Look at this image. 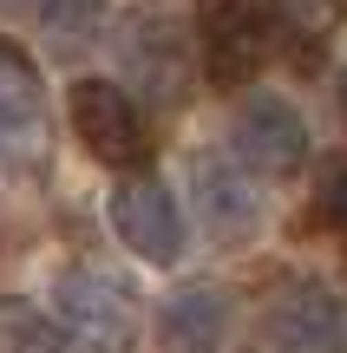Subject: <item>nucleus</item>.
<instances>
[{"instance_id":"obj_4","label":"nucleus","mask_w":347,"mask_h":353,"mask_svg":"<svg viewBox=\"0 0 347 353\" xmlns=\"http://www.w3.org/2000/svg\"><path fill=\"white\" fill-rule=\"evenodd\" d=\"M66 112H72V131L99 164H144V112L131 105V92L118 79H79L66 92Z\"/></svg>"},{"instance_id":"obj_2","label":"nucleus","mask_w":347,"mask_h":353,"mask_svg":"<svg viewBox=\"0 0 347 353\" xmlns=\"http://www.w3.org/2000/svg\"><path fill=\"white\" fill-rule=\"evenodd\" d=\"M197 46H204V72L217 79L223 92H243L275 52L269 0H204V33H197Z\"/></svg>"},{"instance_id":"obj_11","label":"nucleus","mask_w":347,"mask_h":353,"mask_svg":"<svg viewBox=\"0 0 347 353\" xmlns=\"http://www.w3.org/2000/svg\"><path fill=\"white\" fill-rule=\"evenodd\" d=\"M0 353H79V341L59 327V321H46L33 301H0Z\"/></svg>"},{"instance_id":"obj_13","label":"nucleus","mask_w":347,"mask_h":353,"mask_svg":"<svg viewBox=\"0 0 347 353\" xmlns=\"http://www.w3.org/2000/svg\"><path fill=\"white\" fill-rule=\"evenodd\" d=\"M315 216H321L328 229H341V236H347V164H328L321 196H315Z\"/></svg>"},{"instance_id":"obj_6","label":"nucleus","mask_w":347,"mask_h":353,"mask_svg":"<svg viewBox=\"0 0 347 353\" xmlns=\"http://www.w3.org/2000/svg\"><path fill=\"white\" fill-rule=\"evenodd\" d=\"M236 157L256 176H295L308 164V118L275 92H256L236 112Z\"/></svg>"},{"instance_id":"obj_14","label":"nucleus","mask_w":347,"mask_h":353,"mask_svg":"<svg viewBox=\"0 0 347 353\" xmlns=\"http://www.w3.org/2000/svg\"><path fill=\"white\" fill-rule=\"evenodd\" d=\"M341 112H347V72H341Z\"/></svg>"},{"instance_id":"obj_1","label":"nucleus","mask_w":347,"mask_h":353,"mask_svg":"<svg viewBox=\"0 0 347 353\" xmlns=\"http://www.w3.org/2000/svg\"><path fill=\"white\" fill-rule=\"evenodd\" d=\"M118 65H125L131 92H151L157 105H184L190 92V72H197V39L184 33V20L157 7H131L118 13Z\"/></svg>"},{"instance_id":"obj_8","label":"nucleus","mask_w":347,"mask_h":353,"mask_svg":"<svg viewBox=\"0 0 347 353\" xmlns=\"http://www.w3.org/2000/svg\"><path fill=\"white\" fill-rule=\"evenodd\" d=\"M243 170L249 164L236 151H197L190 157V196L204 210V229L223 236V242H243L262 223V196H256V183Z\"/></svg>"},{"instance_id":"obj_12","label":"nucleus","mask_w":347,"mask_h":353,"mask_svg":"<svg viewBox=\"0 0 347 353\" xmlns=\"http://www.w3.org/2000/svg\"><path fill=\"white\" fill-rule=\"evenodd\" d=\"M39 20L59 46H86L92 26L105 20V0H39Z\"/></svg>"},{"instance_id":"obj_15","label":"nucleus","mask_w":347,"mask_h":353,"mask_svg":"<svg viewBox=\"0 0 347 353\" xmlns=\"http://www.w3.org/2000/svg\"><path fill=\"white\" fill-rule=\"evenodd\" d=\"M20 7H39V0H20Z\"/></svg>"},{"instance_id":"obj_7","label":"nucleus","mask_w":347,"mask_h":353,"mask_svg":"<svg viewBox=\"0 0 347 353\" xmlns=\"http://www.w3.org/2000/svg\"><path fill=\"white\" fill-rule=\"evenodd\" d=\"M275 353H347V301L321 281H288L269 301Z\"/></svg>"},{"instance_id":"obj_3","label":"nucleus","mask_w":347,"mask_h":353,"mask_svg":"<svg viewBox=\"0 0 347 353\" xmlns=\"http://www.w3.org/2000/svg\"><path fill=\"white\" fill-rule=\"evenodd\" d=\"M59 314L79 353H131L138 347V294L131 281L105 275V268H72L59 275Z\"/></svg>"},{"instance_id":"obj_10","label":"nucleus","mask_w":347,"mask_h":353,"mask_svg":"<svg viewBox=\"0 0 347 353\" xmlns=\"http://www.w3.org/2000/svg\"><path fill=\"white\" fill-rule=\"evenodd\" d=\"M223 327H230V307L217 301L210 288H190L164 307V347L170 353H217Z\"/></svg>"},{"instance_id":"obj_5","label":"nucleus","mask_w":347,"mask_h":353,"mask_svg":"<svg viewBox=\"0 0 347 353\" xmlns=\"http://www.w3.org/2000/svg\"><path fill=\"white\" fill-rule=\"evenodd\" d=\"M105 210H112L118 242L138 249L144 262L170 268L184 255V236H190V229H184V210H177V196H170L164 176H131V183H118Z\"/></svg>"},{"instance_id":"obj_9","label":"nucleus","mask_w":347,"mask_h":353,"mask_svg":"<svg viewBox=\"0 0 347 353\" xmlns=\"http://www.w3.org/2000/svg\"><path fill=\"white\" fill-rule=\"evenodd\" d=\"M0 144H13V151L46 144V92H39L33 59L13 39H0Z\"/></svg>"}]
</instances>
